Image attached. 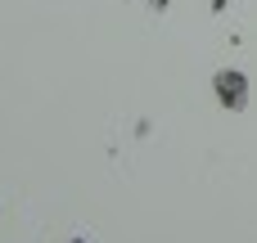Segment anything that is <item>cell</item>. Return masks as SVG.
Instances as JSON below:
<instances>
[{
    "mask_svg": "<svg viewBox=\"0 0 257 243\" xmlns=\"http://www.w3.org/2000/svg\"><path fill=\"white\" fill-rule=\"evenodd\" d=\"M72 243H81V239H72Z\"/></svg>",
    "mask_w": 257,
    "mask_h": 243,
    "instance_id": "6da1fadb",
    "label": "cell"
}]
</instances>
